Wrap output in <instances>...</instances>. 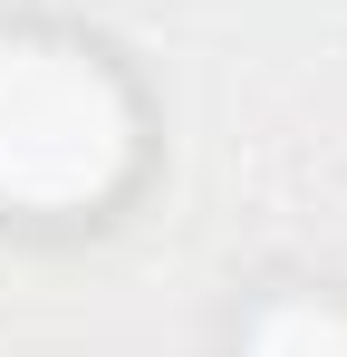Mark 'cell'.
Returning <instances> with one entry per match:
<instances>
[{
    "label": "cell",
    "instance_id": "obj_2",
    "mask_svg": "<svg viewBox=\"0 0 347 357\" xmlns=\"http://www.w3.org/2000/svg\"><path fill=\"white\" fill-rule=\"evenodd\" d=\"M251 357H347V309H328V299H280V309L251 328Z\"/></svg>",
    "mask_w": 347,
    "mask_h": 357
},
{
    "label": "cell",
    "instance_id": "obj_1",
    "mask_svg": "<svg viewBox=\"0 0 347 357\" xmlns=\"http://www.w3.org/2000/svg\"><path fill=\"white\" fill-rule=\"evenodd\" d=\"M135 155V116L116 77L77 49L10 39L0 49V193L10 203H97Z\"/></svg>",
    "mask_w": 347,
    "mask_h": 357
}]
</instances>
